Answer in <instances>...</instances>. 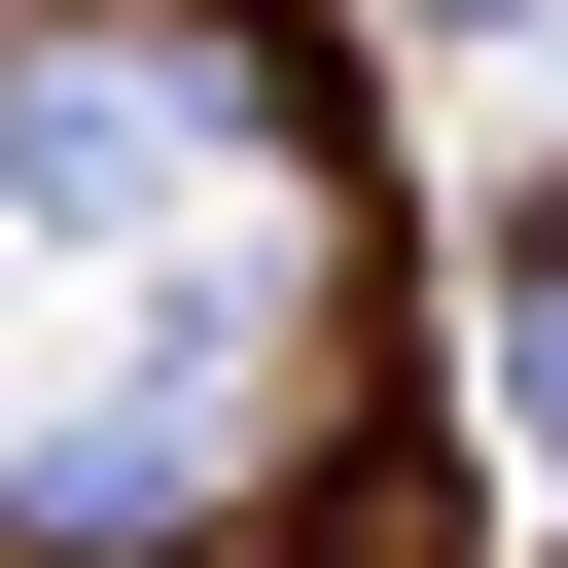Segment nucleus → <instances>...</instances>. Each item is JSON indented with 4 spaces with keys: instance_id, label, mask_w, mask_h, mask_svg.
<instances>
[{
    "instance_id": "f257e3e1",
    "label": "nucleus",
    "mask_w": 568,
    "mask_h": 568,
    "mask_svg": "<svg viewBox=\"0 0 568 568\" xmlns=\"http://www.w3.org/2000/svg\"><path fill=\"white\" fill-rule=\"evenodd\" d=\"M462 36H532V0H462Z\"/></svg>"
}]
</instances>
